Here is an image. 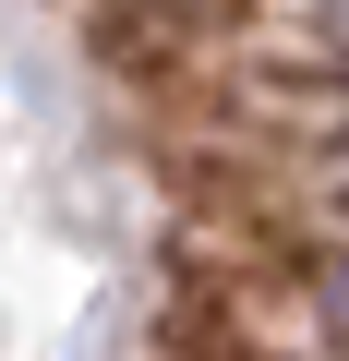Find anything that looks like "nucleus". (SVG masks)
Masks as SVG:
<instances>
[]
</instances>
